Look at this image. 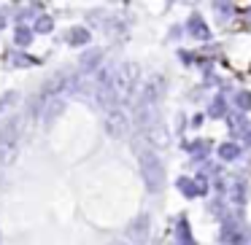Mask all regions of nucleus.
<instances>
[{
	"instance_id": "obj_4",
	"label": "nucleus",
	"mask_w": 251,
	"mask_h": 245,
	"mask_svg": "<svg viewBox=\"0 0 251 245\" xmlns=\"http://www.w3.org/2000/svg\"><path fill=\"white\" fill-rule=\"evenodd\" d=\"M105 130L114 137H127V132H130V116L122 108H111L108 116H105Z\"/></svg>"
},
{
	"instance_id": "obj_9",
	"label": "nucleus",
	"mask_w": 251,
	"mask_h": 245,
	"mask_svg": "<svg viewBox=\"0 0 251 245\" xmlns=\"http://www.w3.org/2000/svg\"><path fill=\"white\" fill-rule=\"evenodd\" d=\"M35 27H38V33H49V30H51V19L41 17V19H38V24H35Z\"/></svg>"
},
{
	"instance_id": "obj_5",
	"label": "nucleus",
	"mask_w": 251,
	"mask_h": 245,
	"mask_svg": "<svg viewBox=\"0 0 251 245\" xmlns=\"http://www.w3.org/2000/svg\"><path fill=\"white\" fill-rule=\"evenodd\" d=\"M149 229H151V223H149V216H138L135 221H132V226L127 229V234H130V240H132L135 245H146Z\"/></svg>"
},
{
	"instance_id": "obj_12",
	"label": "nucleus",
	"mask_w": 251,
	"mask_h": 245,
	"mask_svg": "<svg viewBox=\"0 0 251 245\" xmlns=\"http://www.w3.org/2000/svg\"><path fill=\"white\" fill-rule=\"evenodd\" d=\"M17 41H19V44H30V33H19Z\"/></svg>"
},
{
	"instance_id": "obj_3",
	"label": "nucleus",
	"mask_w": 251,
	"mask_h": 245,
	"mask_svg": "<svg viewBox=\"0 0 251 245\" xmlns=\"http://www.w3.org/2000/svg\"><path fill=\"white\" fill-rule=\"evenodd\" d=\"M141 173L149 191H162L165 186V167L151 151H141Z\"/></svg>"
},
{
	"instance_id": "obj_10",
	"label": "nucleus",
	"mask_w": 251,
	"mask_h": 245,
	"mask_svg": "<svg viewBox=\"0 0 251 245\" xmlns=\"http://www.w3.org/2000/svg\"><path fill=\"white\" fill-rule=\"evenodd\" d=\"M238 105H240V108H249V105H251V97H249V94H238Z\"/></svg>"
},
{
	"instance_id": "obj_1",
	"label": "nucleus",
	"mask_w": 251,
	"mask_h": 245,
	"mask_svg": "<svg viewBox=\"0 0 251 245\" xmlns=\"http://www.w3.org/2000/svg\"><path fill=\"white\" fill-rule=\"evenodd\" d=\"M135 81H138V67L132 62H125L114 70L111 78V94H108V111L111 108H122V103L132 97L135 92Z\"/></svg>"
},
{
	"instance_id": "obj_8",
	"label": "nucleus",
	"mask_w": 251,
	"mask_h": 245,
	"mask_svg": "<svg viewBox=\"0 0 251 245\" xmlns=\"http://www.w3.org/2000/svg\"><path fill=\"white\" fill-rule=\"evenodd\" d=\"M219 154H222L224 159H235V156H238V146H229V143H227V146L219 148Z\"/></svg>"
},
{
	"instance_id": "obj_6",
	"label": "nucleus",
	"mask_w": 251,
	"mask_h": 245,
	"mask_svg": "<svg viewBox=\"0 0 251 245\" xmlns=\"http://www.w3.org/2000/svg\"><path fill=\"white\" fill-rule=\"evenodd\" d=\"M100 57H103L100 51H89V54H84L81 57V67H84V70H92L95 73V65L100 62Z\"/></svg>"
},
{
	"instance_id": "obj_13",
	"label": "nucleus",
	"mask_w": 251,
	"mask_h": 245,
	"mask_svg": "<svg viewBox=\"0 0 251 245\" xmlns=\"http://www.w3.org/2000/svg\"><path fill=\"white\" fill-rule=\"evenodd\" d=\"M111 245H125V243H111Z\"/></svg>"
},
{
	"instance_id": "obj_11",
	"label": "nucleus",
	"mask_w": 251,
	"mask_h": 245,
	"mask_svg": "<svg viewBox=\"0 0 251 245\" xmlns=\"http://www.w3.org/2000/svg\"><path fill=\"white\" fill-rule=\"evenodd\" d=\"M11 103H14V94H8V97H3V100H0V111L6 108V105H11Z\"/></svg>"
},
{
	"instance_id": "obj_2",
	"label": "nucleus",
	"mask_w": 251,
	"mask_h": 245,
	"mask_svg": "<svg viewBox=\"0 0 251 245\" xmlns=\"http://www.w3.org/2000/svg\"><path fill=\"white\" fill-rule=\"evenodd\" d=\"M19 137H22V119L14 116V119H8L6 124L0 127V164L14 159L17 146H19Z\"/></svg>"
},
{
	"instance_id": "obj_7",
	"label": "nucleus",
	"mask_w": 251,
	"mask_h": 245,
	"mask_svg": "<svg viewBox=\"0 0 251 245\" xmlns=\"http://www.w3.org/2000/svg\"><path fill=\"white\" fill-rule=\"evenodd\" d=\"M87 41H89V33H87V30H73V33L68 35V44H73V46L87 44Z\"/></svg>"
}]
</instances>
